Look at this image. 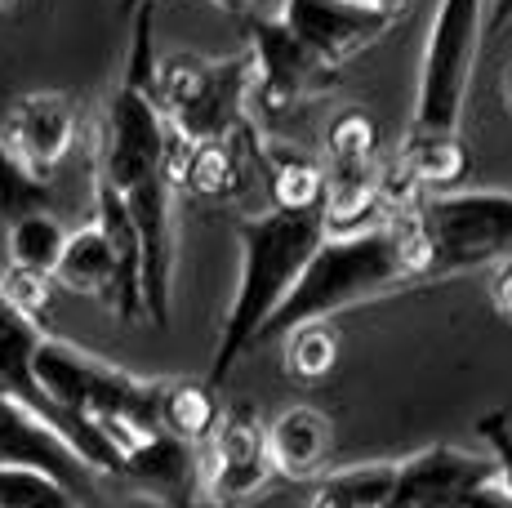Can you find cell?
I'll list each match as a JSON object with an SVG mask.
<instances>
[{"label": "cell", "mask_w": 512, "mask_h": 508, "mask_svg": "<svg viewBox=\"0 0 512 508\" xmlns=\"http://www.w3.org/2000/svg\"><path fill=\"white\" fill-rule=\"evenodd\" d=\"M0 295L9 299L27 321L45 326V308H49V281L45 277H32V272H18V268H5L0 272Z\"/></svg>", "instance_id": "obj_25"}, {"label": "cell", "mask_w": 512, "mask_h": 508, "mask_svg": "<svg viewBox=\"0 0 512 508\" xmlns=\"http://www.w3.org/2000/svg\"><path fill=\"white\" fill-rule=\"evenodd\" d=\"M236 241H241V272H236V295L223 317L205 384H219L254 348L263 321L285 304L303 263L326 241V223H321V210H259L236 223Z\"/></svg>", "instance_id": "obj_3"}, {"label": "cell", "mask_w": 512, "mask_h": 508, "mask_svg": "<svg viewBox=\"0 0 512 508\" xmlns=\"http://www.w3.org/2000/svg\"><path fill=\"white\" fill-rule=\"evenodd\" d=\"M490 304L504 321H512V259L495 263V277H490Z\"/></svg>", "instance_id": "obj_28"}, {"label": "cell", "mask_w": 512, "mask_h": 508, "mask_svg": "<svg viewBox=\"0 0 512 508\" xmlns=\"http://www.w3.org/2000/svg\"><path fill=\"white\" fill-rule=\"evenodd\" d=\"M0 468H36V473L58 477L67 491H85L94 482V473L76 459L72 446L9 397H0Z\"/></svg>", "instance_id": "obj_15"}, {"label": "cell", "mask_w": 512, "mask_h": 508, "mask_svg": "<svg viewBox=\"0 0 512 508\" xmlns=\"http://www.w3.org/2000/svg\"><path fill=\"white\" fill-rule=\"evenodd\" d=\"M223 419L219 393L205 379H161V406H156V428L179 442L205 446Z\"/></svg>", "instance_id": "obj_18"}, {"label": "cell", "mask_w": 512, "mask_h": 508, "mask_svg": "<svg viewBox=\"0 0 512 508\" xmlns=\"http://www.w3.org/2000/svg\"><path fill=\"white\" fill-rule=\"evenodd\" d=\"M277 23L294 41L308 45L321 63L343 72V63H352L370 45H379L397 18L379 14L370 5H357V0H281Z\"/></svg>", "instance_id": "obj_10"}, {"label": "cell", "mask_w": 512, "mask_h": 508, "mask_svg": "<svg viewBox=\"0 0 512 508\" xmlns=\"http://www.w3.org/2000/svg\"><path fill=\"white\" fill-rule=\"evenodd\" d=\"M67 246V228L49 210H27L5 223V259L9 268L32 272V277H54L58 259Z\"/></svg>", "instance_id": "obj_19"}, {"label": "cell", "mask_w": 512, "mask_h": 508, "mask_svg": "<svg viewBox=\"0 0 512 508\" xmlns=\"http://www.w3.org/2000/svg\"><path fill=\"white\" fill-rule=\"evenodd\" d=\"M76 103L58 90H36L27 99L14 103L9 112V125H5V148L14 152V161L32 174L36 183L49 188V174L67 161V152L76 148Z\"/></svg>", "instance_id": "obj_12"}, {"label": "cell", "mask_w": 512, "mask_h": 508, "mask_svg": "<svg viewBox=\"0 0 512 508\" xmlns=\"http://www.w3.org/2000/svg\"><path fill=\"white\" fill-rule=\"evenodd\" d=\"M459 508H512V495H508V486L499 482V473H495L490 482L472 486V491L464 495V504H459Z\"/></svg>", "instance_id": "obj_27"}, {"label": "cell", "mask_w": 512, "mask_h": 508, "mask_svg": "<svg viewBox=\"0 0 512 508\" xmlns=\"http://www.w3.org/2000/svg\"><path fill=\"white\" fill-rule=\"evenodd\" d=\"M170 183L187 197L223 201L241 188V161L232 143H183L170 134Z\"/></svg>", "instance_id": "obj_17"}, {"label": "cell", "mask_w": 512, "mask_h": 508, "mask_svg": "<svg viewBox=\"0 0 512 508\" xmlns=\"http://www.w3.org/2000/svg\"><path fill=\"white\" fill-rule=\"evenodd\" d=\"M205 459V500L214 508H245L272 486L277 468L268 455V424L250 406L223 410Z\"/></svg>", "instance_id": "obj_8"}, {"label": "cell", "mask_w": 512, "mask_h": 508, "mask_svg": "<svg viewBox=\"0 0 512 508\" xmlns=\"http://www.w3.org/2000/svg\"><path fill=\"white\" fill-rule=\"evenodd\" d=\"M250 36V99L263 103V112H290V107L321 99L339 85V67L321 63L303 41H294L277 18H245Z\"/></svg>", "instance_id": "obj_7"}, {"label": "cell", "mask_w": 512, "mask_h": 508, "mask_svg": "<svg viewBox=\"0 0 512 508\" xmlns=\"http://www.w3.org/2000/svg\"><path fill=\"white\" fill-rule=\"evenodd\" d=\"M23 0H0V14H9V9H18Z\"/></svg>", "instance_id": "obj_33"}, {"label": "cell", "mask_w": 512, "mask_h": 508, "mask_svg": "<svg viewBox=\"0 0 512 508\" xmlns=\"http://www.w3.org/2000/svg\"><path fill=\"white\" fill-rule=\"evenodd\" d=\"M147 94L174 139L228 143L250 103V54H165L156 58Z\"/></svg>", "instance_id": "obj_4"}, {"label": "cell", "mask_w": 512, "mask_h": 508, "mask_svg": "<svg viewBox=\"0 0 512 508\" xmlns=\"http://www.w3.org/2000/svg\"><path fill=\"white\" fill-rule=\"evenodd\" d=\"M0 508H81V500L49 473L0 468Z\"/></svg>", "instance_id": "obj_23"}, {"label": "cell", "mask_w": 512, "mask_h": 508, "mask_svg": "<svg viewBox=\"0 0 512 508\" xmlns=\"http://www.w3.org/2000/svg\"><path fill=\"white\" fill-rule=\"evenodd\" d=\"M357 5H370V9H379V14H388V18H401L410 0H357Z\"/></svg>", "instance_id": "obj_30"}, {"label": "cell", "mask_w": 512, "mask_h": 508, "mask_svg": "<svg viewBox=\"0 0 512 508\" xmlns=\"http://www.w3.org/2000/svg\"><path fill=\"white\" fill-rule=\"evenodd\" d=\"M139 9H156V0H121V14H139Z\"/></svg>", "instance_id": "obj_31"}, {"label": "cell", "mask_w": 512, "mask_h": 508, "mask_svg": "<svg viewBox=\"0 0 512 508\" xmlns=\"http://www.w3.org/2000/svg\"><path fill=\"white\" fill-rule=\"evenodd\" d=\"M326 205V170L303 152H285L272 161V210H321Z\"/></svg>", "instance_id": "obj_22"}, {"label": "cell", "mask_w": 512, "mask_h": 508, "mask_svg": "<svg viewBox=\"0 0 512 508\" xmlns=\"http://www.w3.org/2000/svg\"><path fill=\"white\" fill-rule=\"evenodd\" d=\"M45 201H49V188L36 183L32 174L18 165L14 152L0 139V223L18 219V214H27V210H45Z\"/></svg>", "instance_id": "obj_24"}, {"label": "cell", "mask_w": 512, "mask_h": 508, "mask_svg": "<svg viewBox=\"0 0 512 508\" xmlns=\"http://www.w3.org/2000/svg\"><path fill=\"white\" fill-rule=\"evenodd\" d=\"M504 103H508V112H512V67H508V76H504Z\"/></svg>", "instance_id": "obj_32"}, {"label": "cell", "mask_w": 512, "mask_h": 508, "mask_svg": "<svg viewBox=\"0 0 512 508\" xmlns=\"http://www.w3.org/2000/svg\"><path fill=\"white\" fill-rule=\"evenodd\" d=\"M477 433H481V442H486V455L495 459L499 482H504L508 495H512V424H508V415H504V410L486 415L477 424Z\"/></svg>", "instance_id": "obj_26"}, {"label": "cell", "mask_w": 512, "mask_h": 508, "mask_svg": "<svg viewBox=\"0 0 512 508\" xmlns=\"http://www.w3.org/2000/svg\"><path fill=\"white\" fill-rule=\"evenodd\" d=\"M41 344H45V326L27 321L23 312L0 295V397H9V402H18L23 410H32V415L41 419V424L54 428V433L76 451V459L85 464L81 433L58 415L54 402H49V397L41 393V384H36V348Z\"/></svg>", "instance_id": "obj_13"}, {"label": "cell", "mask_w": 512, "mask_h": 508, "mask_svg": "<svg viewBox=\"0 0 512 508\" xmlns=\"http://www.w3.org/2000/svg\"><path fill=\"white\" fill-rule=\"evenodd\" d=\"M112 482L156 508H214L205 500L201 446L179 442L161 428L139 437L130 451H121V468H116Z\"/></svg>", "instance_id": "obj_9"}, {"label": "cell", "mask_w": 512, "mask_h": 508, "mask_svg": "<svg viewBox=\"0 0 512 508\" xmlns=\"http://www.w3.org/2000/svg\"><path fill=\"white\" fill-rule=\"evenodd\" d=\"M486 41V0H437L419 58L415 116L406 134H464V103Z\"/></svg>", "instance_id": "obj_5"}, {"label": "cell", "mask_w": 512, "mask_h": 508, "mask_svg": "<svg viewBox=\"0 0 512 508\" xmlns=\"http://www.w3.org/2000/svg\"><path fill=\"white\" fill-rule=\"evenodd\" d=\"M415 219L432 241L437 272L512 259V192H432L415 205Z\"/></svg>", "instance_id": "obj_6"}, {"label": "cell", "mask_w": 512, "mask_h": 508, "mask_svg": "<svg viewBox=\"0 0 512 508\" xmlns=\"http://www.w3.org/2000/svg\"><path fill=\"white\" fill-rule=\"evenodd\" d=\"M397 459H366V464L339 468V473L317 477L308 508H388Z\"/></svg>", "instance_id": "obj_20"}, {"label": "cell", "mask_w": 512, "mask_h": 508, "mask_svg": "<svg viewBox=\"0 0 512 508\" xmlns=\"http://www.w3.org/2000/svg\"><path fill=\"white\" fill-rule=\"evenodd\" d=\"M285 370L299 384H321L339 366V335L330 321H308V326L285 330Z\"/></svg>", "instance_id": "obj_21"}, {"label": "cell", "mask_w": 512, "mask_h": 508, "mask_svg": "<svg viewBox=\"0 0 512 508\" xmlns=\"http://www.w3.org/2000/svg\"><path fill=\"white\" fill-rule=\"evenodd\" d=\"M334 451V424L317 406H285L268 424V455L285 482H317L326 477Z\"/></svg>", "instance_id": "obj_16"}, {"label": "cell", "mask_w": 512, "mask_h": 508, "mask_svg": "<svg viewBox=\"0 0 512 508\" xmlns=\"http://www.w3.org/2000/svg\"><path fill=\"white\" fill-rule=\"evenodd\" d=\"M428 277H437V254H432V241L423 237L415 210L388 214L366 232L326 237L317 254L303 263L285 304L263 321L254 344L281 339L285 330L308 326V321H334L339 312L361 308L370 299L406 290Z\"/></svg>", "instance_id": "obj_2"}, {"label": "cell", "mask_w": 512, "mask_h": 508, "mask_svg": "<svg viewBox=\"0 0 512 508\" xmlns=\"http://www.w3.org/2000/svg\"><path fill=\"white\" fill-rule=\"evenodd\" d=\"M49 281H58L63 290H72V295H81V299H103V304H112L125 321L143 317L139 295L130 290L112 241L98 232L94 219L85 223L81 232H67L63 259H58V268H54V277Z\"/></svg>", "instance_id": "obj_14"}, {"label": "cell", "mask_w": 512, "mask_h": 508, "mask_svg": "<svg viewBox=\"0 0 512 508\" xmlns=\"http://www.w3.org/2000/svg\"><path fill=\"white\" fill-rule=\"evenodd\" d=\"M512 27V0H486V41Z\"/></svg>", "instance_id": "obj_29"}, {"label": "cell", "mask_w": 512, "mask_h": 508, "mask_svg": "<svg viewBox=\"0 0 512 508\" xmlns=\"http://www.w3.org/2000/svg\"><path fill=\"white\" fill-rule=\"evenodd\" d=\"M495 477V459L464 446H423L410 459H397L388 508H459L472 486Z\"/></svg>", "instance_id": "obj_11"}, {"label": "cell", "mask_w": 512, "mask_h": 508, "mask_svg": "<svg viewBox=\"0 0 512 508\" xmlns=\"http://www.w3.org/2000/svg\"><path fill=\"white\" fill-rule=\"evenodd\" d=\"M98 183L125 205L143 250V317L170 326L174 299V183H170V130L156 112L147 81L121 76L103 116Z\"/></svg>", "instance_id": "obj_1"}]
</instances>
